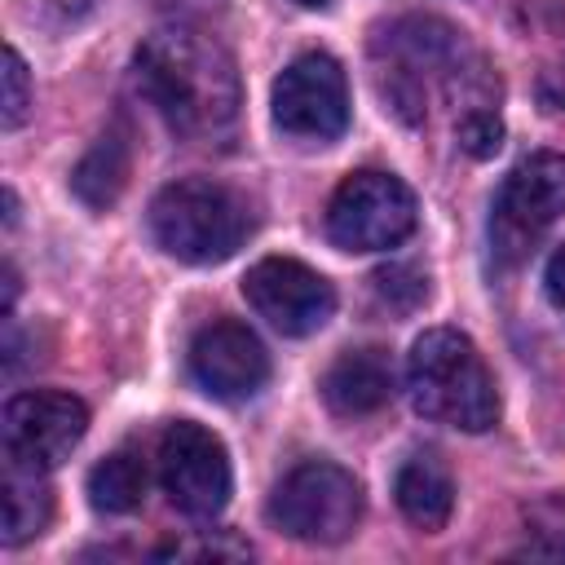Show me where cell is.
Listing matches in <instances>:
<instances>
[{"label":"cell","mask_w":565,"mask_h":565,"mask_svg":"<svg viewBox=\"0 0 565 565\" xmlns=\"http://www.w3.org/2000/svg\"><path fill=\"white\" fill-rule=\"evenodd\" d=\"M300 9H322V4H331V0H296Z\"/></svg>","instance_id":"22"},{"label":"cell","mask_w":565,"mask_h":565,"mask_svg":"<svg viewBox=\"0 0 565 565\" xmlns=\"http://www.w3.org/2000/svg\"><path fill=\"white\" fill-rule=\"evenodd\" d=\"M393 499H397L402 516H406L415 530L433 534V530H441V525L450 521L455 481H450V472H446V463H441L437 455L419 450V455H411V459L397 468V477H393Z\"/></svg>","instance_id":"14"},{"label":"cell","mask_w":565,"mask_h":565,"mask_svg":"<svg viewBox=\"0 0 565 565\" xmlns=\"http://www.w3.org/2000/svg\"><path fill=\"white\" fill-rule=\"evenodd\" d=\"M252 230L247 203L207 177L168 181L150 199V234L154 243L185 265H221L230 260Z\"/></svg>","instance_id":"3"},{"label":"cell","mask_w":565,"mask_h":565,"mask_svg":"<svg viewBox=\"0 0 565 565\" xmlns=\"http://www.w3.org/2000/svg\"><path fill=\"white\" fill-rule=\"evenodd\" d=\"M371 291L393 313H415L428 300V274L415 265H384L371 274Z\"/></svg>","instance_id":"18"},{"label":"cell","mask_w":565,"mask_h":565,"mask_svg":"<svg viewBox=\"0 0 565 565\" xmlns=\"http://www.w3.org/2000/svg\"><path fill=\"white\" fill-rule=\"evenodd\" d=\"M274 124L300 141H335L349 128V79L331 53H300L274 79Z\"/></svg>","instance_id":"9"},{"label":"cell","mask_w":565,"mask_h":565,"mask_svg":"<svg viewBox=\"0 0 565 565\" xmlns=\"http://www.w3.org/2000/svg\"><path fill=\"white\" fill-rule=\"evenodd\" d=\"M132 79L154 115L185 141H212L238 119V71L230 49L190 26L172 22L137 44Z\"/></svg>","instance_id":"1"},{"label":"cell","mask_w":565,"mask_h":565,"mask_svg":"<svg viewBox=\"0 0 565 565\" xmlns=\"http://www.w3.org/2000/svg\"><path fill=\"white\" fill-rule=\"evenodd\" d=\"M159 481L172 508H181L185 516H199V521L216 516L234 490V472L221 437L194 419L168 424L159 437Z\"/></svg>","instance_id":"8"},{"label":"cell","mask_w":565,"mask_h":565,"mask_svg":"<svg viewBox=\"0 0 565 565\" xmlns=\"http://www.w3.org/2000/svg\"><path fill=\"white\" fill-rule=\"evenodd\" d=\"M31 110V75L18 49H4V128L13 132Z\"/></svg>","instance_id":"20"},{"label":"cell","mask_w":565,"mask_h":565,"mask_svg":"<svg viewBox=\"0 0 565 565\" xmlns=\"http://www.w3.org/2000/svg\"><path fill=\"white\" fill-rule=\"evenodd\" d=\"M4 459L26 468H57L88 433V406L57 388L13 393L4 402Z\"/></svg>","instance_id":"10"},{"label":"cell","mask_w":565,"mask_h":565,"mask_svg":"<svg viewBox=\"0 0 565 565\" xmlns=\"http://www.w3.org/2000/svg\"><path fill=\"white\" fill-rule=\"evenodd\" d=\"M393 397V358L384 349H349L322 375V402L335 415H371Z\"/></svg>","instance_id":"13"},{"label":"cell","mask_w":565,"mask_h":565,"mask_svg":"<svg viewBox=\"0 0 565 565\" xmlns=\"http://www.w3.org/2000/svg\"><path fill=\"white\" fill-rule=\"evenodd\" d=\"M0 494H4V543L18 547L35 534H44L49 516H53V494H49V481L40 468H26V463H4V481H0Z\"/></svg>","instance_id":"16"},{"label":"cell","mask_w":565,"mask_h":565,"mask_svg":"<svg viewBox=\"0 0 565 565\" xmlns=\"http://www.w3.org/2000/svg\"><path fill=\"white\" fill-rule=\"evenodd\" d=\"M419 203L393 172L362 168L344 177L327 203V238L340 252H388L415 234Z\"/></svg>","instance_id":"6"},{"label":"cell","mask_w":565,"mask_h":565,"mask_svg":"<svg viewBox=\"0 0 565 565\" xmlns=\"http://www.w3.org/2000/svg\"><path fill=\"white\" fill-rule=\"evenodd\" d=\"M455 137H459V150H468L472 159H490L503 146V124H499L494 110H468L459 119Z\"/></svg>","instance_id":"19"},{"label":"cell","mask_w":565,"mask_h":565,"mask_svg":"<svg viewBox=\"0 0 565 565\" xmlns=\"http://www.w3.org/2000/svg\"><path fill=\"white\" fill-rule=\"evenodd\" d=\"M190 375L216 402H243L265 388L269 353L247 322L212 318L190 340Z\"/></svg>","instance_id":"12"},{"label":"cell","mask_w":565,"mask_h":565,"mask_svg":"<svg viewBox=\"0 0 565 565\" xmlns=\"http://www.w3.org/2000/svg\"><path fill=\"white\" fill-rule=\"evenodd\" d=\"M375 53H384L380 93H384L388 110H397L406 124H419L428 110V79L450 75V66H455L459 31L437 18H402L384 31Z\"/></svg>","instance_id":"7"},{"label":"cell","mask_w":565,"mask_h":565,"mask_svg":"<svg viewBox=\"0 0 565 565\" xmlns=\"http://www.w3.org/2000/svg\"><path fill=\"white\" fill-rule=\"evenodd\" d=\"M406 393L433 424L486 433L499 419V388L477 344L455 327L424 331L406 353Z\"/></svg>","instance_id":"2"},{"label":"cell","mask_w":565,"mask_h":565,"mask_svg":"<svg viewBox=\"0 0 565 565\" xmlns=\"http://www.w3.org/2000/svg\"><path fill=\"white\" fill-rule=\"evenodd\" d=\"M269 525L300 543H344L362 521V486L331 459L296 463L269 494Z\"/></svg>","instance_id":"4"},{"label":"cell","mask_w":565,"mask_h":565,"mask_svg":"<svg viewBox=\"0 0 565 565\" xmlns=\"http://www.w3.org/2000/svg\"><path fill=\"white\" fill-rule=\"evenodd\" d=\"M128 168H132V146H128V132L124 128H110L97 137V146L75 163L71 172V185L75 194L88 203V207H110L124 185H128Z\"/></svg>","instance_id":"15"},{"label":"cell","mask_w":565,"mask_h":565,"mask_svg":"<svg viewBox=\"0 0 565 565\" xmlns=\"http://www.w3.org/2000/svg\"><path fill=\"white\" fill-rule=\"evenodd\" d=\"M141 499H146V463L132 450H115L102 463H93V472H88V503L97 512L124 516V512L141 508Z\"/></svg>","instance_id":"17"},{"label":"cell","mask_w":565,"mask_h":565,"mask_svg":"<svg viewBox=\"0 0 565 565\" xmlns=\"http://www.w3.org/2000/svg\"><path fill=\"white\" fill-rule=\"evenodd\" d=\"M543 287H547V296H552V305H561L565 309V243L547 256V269H543Z\"/></svg>","instance_id":"21"},{"label":"cell","mask_w":565,"mask_h":565,"mask_svg":"<svg viewBox=\"0 0 565 565\" xmlns=\"http://www.w3.org/2000/svg\"><path fill=\"white\" fill-rule=\"evenodd\" d=\"M243 296L282 335H313L335 313V287L291 256H265L243 274Z\"/></svg>","instance_id":"11"},{"label":"cell","mask_w":565,"mask_h":565,"mask_svg":"<svg viewBox=\"0 0 565 565\" xmlns=\"http://www.w3.org/2000/svg\"><path fill=\"white\" fill-rule=\"evenodd\" d=\"M565 216V154H525L490 203V247L499 265H521L539 238Z\"/></svg>","instance_id":"5"}]
</instances>
